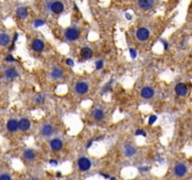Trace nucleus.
<instances>
[{
    "mask_svg": "<svg viewBox=\"0 0 192 180\" xmlns=\"http://www.w3.org/2000/svg\"><path fill=\"white\" fill-rule=\"evenodd\" d=\"M52 77L54 79H59L62 77L63 75V71L61 69H59V68H54V70H52V73H51Z\"/></svg>",
    "mask_w": 192,
    "mask_h": 180,
    "instance_id": "a211bd4d",
    "label": "nucleus"
},
{
    "mask_svg": "<svg viewBox=\"0 0 192 180\" xmlns=\"http://www.w3.org/2000/svg\"><path fill=\"white\" fill-rule=\"evenodd\" d=\"M33 49L35 50V51H37V52H40V51H42L43 48H44V44H43V42L41 41H39V40H35V41H33Z\"/></svg>",
    "mask_w": 192,
    "mask_h": 180,
    "instance_id": "2eb2a0df",
    "label": "nucleus"
},
{
    "mask_svg": "<svg viewBox=\"0 0 192 180\" xmlns=\"http://www.w3.org/2000/svg\"><path fill=\"white\" fill-rule=\"evenodd\" d=\"M101 176H103L105 178H110V176H108V175H104V173H101Z\"/></svg>",
    "mask_w": 192,
    "mask_h": 180,
    "instance_id": "72a5a7b5",
    "label": "nucleus"
},
{
    "mask_svg": "<svg viewBox=\"0 0 192 180\" xmlns=\"http://www.w3.org/2000/svg\"><path fill=\"white\" fill-rule=\"evenodd\" d=\"M93 115H94V117L96 119L100 120V119H102L103 116H104V114H103V112L101 110H95Z\"/></svg>",
    "mask_w": 192,
    "mask_h": 180,
    "instance_id": "4be33fe9",
    "label": "nucleus"
},
{
    "mask_svg": "<svg viewBox=\"0 0 192 180\" xmlns=\"http://www.w3.org/2000/svg\"><path fill=\"white\" fill-rule=\"evenodd\" d=\"M9 43V37L7 34H1L0 35V44L6 46Z\"/></svg>",
    "mask_w": 192,
    "mask_h": 180,
    "instance_id": "6ab92c4d",
    "label": "nucleus"
},
{
    "mask_svg": "<svg viewBox=\"0 0 192 180\" xmlns=\"http://www.w3.org/2000/svg\"><path fill=\"white\" fill-rule=\"evenodd\" d=\"M41 131H42V133L45 136H50L53 133V128H52L51 125H45Z\"/></svg>",
    "mask_w": 192,
    "mask_h": 180,
    "instance_id": "aec40b11",
    "label": "nucleus"
},
{
    "mask_svg": "<svg viewBox=\"0 0 192 180\" xmlns=\"http://www.w3.org/2000/svg\"><path fill=\"white\" fill-rule=\"evenodd\" d=\"M126 16H127V18L128 19V20H130V19H131V16H130V14L127 13V14H126Z\"/></svg>",
    "mask_w": 192,
    "mask_h": 180,
    "instance_id": "473e14b6",
    "label": "nucleus"
},
{
    "mask_svg": "<svg viewBox=\"0 0 192 180\" xmlns=\"http://www.w3.org/2000/svg\"><path fill=\"white\" fill-rule=\"evenodd\" d=\"M5 75L8 78H16V77L19 76V73L16 71V70H14L12 68H9V69L5 70Z\"/></svg>",
    "mask_w": 192,
    "mask_h": 180,
    "instance_id": "dca6fc26",
    "label": "nucleus"
},
{
    "mask_svg": "<svg viewBox=\"0 0 192 180\" xmlns=\"http://www.w3.org/2000/svg\"><path fill=\"white\" fill-rule=\"evenodd\" d=\"M35 99H36V101L38 103H42L43 101H44V97L41 96V95H38V96H37V97L35 98Z\"/></svg>",
    "mask_w": 192,
    "mask_h": 180,
    "instance_id": "b1692460",
    "label": "nucleus"
},
{
    "mask_svg": "<svg viewBox=\"0 0 192 180\" xmlns=\"http://www.w3.org/2000/svg\"><path fill=\"white\" fill-rule=\"evenodd\" d=\"M51 9L53 10V12H54L56 14L60 13V12L63 11V9H64V5H63V3L59 2V1H56V2L52 3Z\"/></svg>",
    "mask_w": 192,
    "mask_h": 180,
    "instance_id": "0eeeda50",
    "label": "nucleus"
},
{
    "mask_svg": "<svg viewBox=\"0 0 192 180\" xmlns=\"http://www.w3.org/2000/svg\"><path fill=\"white\" fill-rule=\"evenodd\" d=\"M7 128L9 131H15L18 130V122L14 119H11L8 122L7 124Z\"/></svg>",
    "mask_w": 192,
    "mask_h": 180,
    "instance_id": "4468645a",
    "label": "nucleus"
},
{
    "mask_svg": "<svg viewBox=\"0 0 192 180\" xmlns=\"http://www.w3.org/2000/svg\"><path fill=\"white\" fill-rule=\"evenodd\" d=\"M17 37H18V34H15V38H14V41L17 40Z\"/></svg>",
    "mask_w": 192,
    "mask_h": 180,
    "instance_id": "c9c22d12",
    "label": "nucleus"
},
{
    "mask_svg": "<svg viewBox=\"0 0 192 180\" xmlns=\"http://www.w3.org/2000/svg\"><path fill=\"white\" fill-rule=\"evenodd\" d=\"M78 166L81 171H87L91 167V162L86 158H81L78 161Z\"/></svg>",
    "mask_w": 192,
    "mask_h": 180,
    "instance_id": "f257e3e1",
    "label": "nucleus"
},
{
    "mask_svg": "<svg viewBox=\"0 0 192 180\" xmlns=\"http://www.w3.org/2000/svg\"><path fill=\"white\" fill-rule=\"evenodd\" d=\"M92 142H93V140H91V141H90V142L88 143V144H87V145H86V147H89V146L92 144Z\"/></svg>",
    "mask_w": 192,
    "mask_h": 180,
    "instance_id": "f704fd0d",
    "label": "nucleus"
},
{
    "mask_svg": "<svg viewBox=\"0 0 192 180\" xmlns=\"http://www.w3.org/2000/svg\"><path fill=\"white\" fill-rule=\"evenodd\" d=\"M50 164H52V165H57V161H56V160H50Z\"/></svg>",
    "mask_w": 192,
    "mask_h": 180,
    "instance_id": "2f4dec72",
    "label": "nucleus"
},
{
    "mask_svg": "<svg viewBox=\"0 0 192 180\" xmlns=\"http://www.w3.org/2000/svg\"><path fill=\"white\" fill-rule=\"evenodd\" d=\"M174 173L177 176H183L187 173V167L182 163H179L174 167Z\"/></svg>",
    "mask_w": 192,
    "mask_h": 180,
    "instance_id": "423d86ee",
    "label": "nucleus"
},
{
    "mask_svg": "<svg viewBox=\"0 0 192 180\" xmlns=\"http://www.w3.org/2000/svg\"><path fill=\"white\" fill-rule=\"evenodd\" d=\"M56 176H61V173H60V172H58V173H57V175H56Z\"/></svg>",
    "mask_w": 192,
    "mask_h": 180,
    "instance_id": "e433bc0d",
    "label": "nucleus"
},
{
    "mask_svg": "<svg viewBox=\"0 0 192 180\" xmlns=\"http://www.w3.org/2000/svg\"><path fill=\"white\" fill-rule=\"evenodd\" d=\"M175 92H176V94L178 95V96L184 97V96H185L187 93H188V86L183 83H178V85H176V86H175Z\"/></svg>",
    "mask_w": 192,
    "mask_h": 180,
    "instance_id": "20e7f679",
    "label": "nucleus"
},
{
    "mask_svg": "<svg viewBox=\"0 0 192 180\" xmlns=\"http://www.w3.org/2000/svg\"><path fill=\"white\" fill-rule=\"evenodd\" d=\"M6 61H8V62H11V61H14V57L12 55H8L7 57H6Z\"/></svg>",
    "mask_w": 192,
    "mask_h": 180,
    "instance_id": "c756f323",
    "label": "nucleus"
},
{
    "mask_svg": "<svg viewBox=\"0 0 192 180\" xmlns=\"http://www.w3.org/2000/svg\"><path fill=\"white\" fill-rule=\"evenodd\" d=\"M156 115H151L149 118V124L150 125H152V124H154L155 122H156Z\"/></svg>",
    "mask_w": 192,
    "mask_h": 180,
    "instance_id": "a878e982",
    "label": "nucleus"
},
{
    "mask_svg": "<svg viewBox=\"0 0 192 180\" xmlns=\"http://www.w3.org/2000/svg\"><path fill=\"white\" fill-rule=\"evenodd\" d=\"M136 135H143V136H146V133L143 131V130H138L136 131Z\"/></svg>",
    "mask_w": 192,
    "mask_h": 180,
    "instance_id": "c85d7f7f",
    "label": "nucleus"
},
{
    "mask_svg": "<svg viewBox=\"0 0 192 180\" xmlns=\"http://www.w3.org/2000/svg\"><path fill=\"white\" fill-rule=\"evenodd\" d=\"M136 36H137V38L140 40V41H146V40L149 38V31H148L146 28L142 27V28H139V29L137 30Z\"/></svg>",
    "mask_w": 192,
    "mask_h": 180,
    "instance_id": "f03ea898",
    "label": "nucleus"
},
{
    "mask_svg": "<svg viewBox=\"0 0 192 180\" xmlns=\"http://www.w3.org/2000/svg\"><path fill=\"white\" fill-rule=\"evenodd\" d=\"M124 153L127 157H131V156H133L136 153V148H135L134 146H132L131 144H127L124 147Z\"/></svg>",
    "mask_w": 192,
    "mask_h": 180,
    "instance_id": "9b49d317",
    "label": "nucleus"
},
{
    "mask_svg": "<svg viewBox=\"0 0 192 180\" xmlns=\"http://www.w3.org/2000/svg\"><path fill=\"white\" fill-rule=\"evenodd\" d=\"M75 89L79 94H84L88 91V86H87L86 83H83V82H80L76 85L75 86Z\"/></svg>",
    "mask_w": 192,
    "mask_h": 180,
    "instance_id": "1a4fd4ad",
    "label": "nucleus"
},
{
    "mask_svg": "<svg viewBox=\"0 0 192 180\" xmlns=\"http://www.w3.org/2000/svg\"><path fill=\"white\" fill-rule=\"evenodd\" d=\"M44 25V21H42V20H36L34 22V25L36 27L41 26V25Z\"/></svg>",
    "mask_w": 192,
    "mask_h": 180,
    "instance_id": "5701e85b",
    "label": "nucleus"
},
{
    "mask_svg": "<svg viewBox=\"0 0 192 180\" xmlns=\"http://www.w3.org/2000/svg\"><path fill=\"white\" fill-rule=\"evenodd\" d=\"M16 15L18 16L19 18L21 19H25L27 17L28 15V11H27V9L25 7H19L16 10Z\"/></svg>",
    "mask_w": 192,
    "mask_h": 180,
    "instance_id": "f8f14e48",
    "label": "nucleus"
},
{
    "mask_svg": "<svg viewBox=\"0 0 192 180\" xmlns=\"http://www.w3.org/2000/svg\"><path fill=\"white\" fill-rule=\"evenodd\" d=\"M66 37L69 41H75L79 37V31L76 28H69L66 31Z\"/></svg>",
    "mask_w": 192,
    "mask_h": 180,
    "instance_id": "7ed1b4c3",
    "label": "nucleus"
},
{
    "mask_svg": "<svg viewBox=\"0 0 192 180\" xmlns=\"http://www.w3.org/2000/svg\"><path fill=\"white\" fill-rule=\"evenodd\" d=\"M24 157H25V160H32L35 158V154L32 150H25V153H24Z\"/></svg>",
    "mask_w": 192,
    "mask_h": 180,
    "instance_id": "412c9836",
    "label": "nucleus"
},
{
    "mask_svg": "<svg viewBox=\"0 0 192 180\" xmlns=\"http://www.w3.org/2000/svg\"><path fill=\"white\" fill-rule=\"evenodd\" d=\"M103 67V62L102 60H98L96 62V68L97 70H100V69H102Z\"/></svg>",
    "mask_w": 192,
    "mask_h": 180,
    "instance_id": "393cba45",
    "label": "nucleus"
},
{
    "mask_svg": "<svg viewBox=\"0 0 192 180\" xmlns=\"http://www.w3.org/2000/svg\"><path fill=\"white\" fill-rule=\"evenodd\" d=\"M111 180H116V178L115 177H112V178H111Z\"/></svg>",
    "mask_w": 192,
    "mask_h": 180,
    "instance_id": "4c0bfd02",
    "label": "nucleus"
},
{
    "mask_svg": "<svg viewBox=\"0 0 192 180\" xmlns=\"http://www.w3.org/2000/svg\"><path fill=\"white\" fill-rule=\"evenodd\" d=\"M62 142L59 139H54L51 141V147L53 150L58 151L62 148Z\"/></svg>",
    "mask_w": 192,
    "mask_h": 180,
    "instance_id": "ddd939ff",
    "label": "nucleus"
},
{
    "mask_svg": "<svg viewBox=\"0 0 192 180\" xmlns=\"http://www.w3.org/2000/svg\"><path fill=\"white\" fill-rule=\"evenodd\" d=\"M0 180H11V178L8 175H2V176H0Z\"/></svg>",
    "mask_w": 192,
    "mask_h": 180,
    "instance_id": "bb28decb",
    "label": "nucleus"
},
{
    "mask_svg": "<svg viewBox=\"0 0 192 180\" xmlns=\"http://www.w3.org/2000/svg\"><path fill=\"white\" fill-rule=\"evenodd\" d=\"M142 96L144 99H151L154 96V89L149 86H145L142 90Z\"/></svg>",
    "mask_w": 192,
    "mask_h": 180,
    "instance_id": "6e6552de",
    "label": "nucleus"
},
{
    "mask_svg": "<svg viewBox=\"0 0 192 180\" xmlns=\"http://www.w3.org/2000/svg\"><path fill=\"white\" fill-rule=\"evenodd\" d=\"M67 64L69 66H73L74 65V62L71 60V59H67Z\"/></svg>",
    "mask_w": 192,
    "mask_h": 180,
    "instance_id": "7c9ffc66",
    "label": "nucleus"
},
{
    "mask_svg": "<svg viewBox=\"0 0 192 180\" xmlns=\"http://www.w3.org/2000/svg\"><path fill=\"white\" fill-rule=\"evenodd\" d=\"M129 52H130V55H131L132 58H135V57L137 56V53H136V51H135V50L130 49Z\"/></svg>",
    "mask_w": 192,
    "mask_h": 180,
    "instance_id": "cd10ccee",
    "label": "nucleus"
},
{
    "mask_svg": "<svg viewBox=\"0 0 192 180\" xmlns=\"http://www.w3.org/2000/svg\"><path fill=\"white\" fill-rule=\"evenodd\" d=\"M29 128H30V121L26 118H22L20 120V122H18V128H20L21 131H25L29 130Z\"/></svg>",
    "mask_w": 192,
    "mask_h": 180,
    "instance_id": "9d476101",
    "label": "nucleus"
},
{
    "mask_svg": "<svg viewBox=\"0 0 192 180\" xmlns=\"http://www.w3.org/2000/svg\"><path fill=\"white\" fill-rule=\"evenodd\" d=\"M81 54H82V56H83L84 59H88L92 56L93 52H92V50L90 49V48L84 47L82 49V51H81Z\"/></svg>",
    "mask_w": 192,
    "mask_h": 180,
    "instance_id": "f3484780",
    "label": "nucleus"
},
{
    "mask_svg": "<svg viewBox=\"0 0 192 180\" xmlns=\"http://www.w3.org/2000/svg\"><path fill=\"white\" fill-rule=\"evenodd\" d=\"M154 1L153 0H140L138 2V6L142 9H149L153 7Z\"/></svg>",
    "mask_w": 192,
    "mask_h": 180,
    "instance_id": "39448f33",
    "label": "nucleus"
}]
</instances>
